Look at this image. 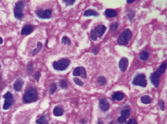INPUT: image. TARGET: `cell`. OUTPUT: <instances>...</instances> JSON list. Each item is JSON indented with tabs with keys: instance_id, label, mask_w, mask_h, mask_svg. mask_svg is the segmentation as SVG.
Segmentation results:
<instances>
[{
	"instance_id": "e575fe53",
	"label": "cell",
	"mask_w": 167,
	"mask_h": 124,
	"mask_svg": "<svg viewBox=\"0 0 167 124\" xmlns=\"http://www.w3.org/2000/svg\"><path fill=\"white\" fill-rule=\"evenodd\" d=\"M126 124H137V122L135 119H131Z\"/></svg>"
},
{
	"instance_id": "836d02e7",
	"label": "cell",
	"mask_w": 167,
	"mask_h": 124,
	"mask_svg": "<svg viewBox=\"0 0 167 124\" xmlns=\"http://www.w3.org/2000/svg\"><path fill=\"white\" fill-rule=\"evenodd\" d=\"M75 2L76 1H74V0H66V1H64V2H65L66 5H72L73 3H75Z\"/></svg>"
},
{
	"instance_id": "52a82bcc",
	"label": "cell",
	"mask_w": 167,
	"mask_h": 124,
	"mask_svg": "<svg viewBox=\"0 0 167 124\" xmlns=\"http://www.w3.org/2000/svg\"><path fill=\"white\" fill-rule=\"evenodd\" d=\"M4 98H5V103L3 105V109L8 110L10 109V107L14 103V96L13 95L10 94V92H7L4 95Z\"/></svg>"
},
{
	"instance_id": "e0dca14e",
	"label": "cell",
	"mask_w": 167,
	"mask_h": 124,
	"mask_svg": "<svg viewBox=\"0 0 167 124\" xmlns=\"http://www.w3.org/2000/svg\"><path fill=\"white\" fill-rule=\"evenodd\" d=\"M64 114V109L61 107H55L53 110V114L56 117L62 116Z\"/></svg>"
},
{
	"instance_id": "74e56055",
	"label": "cell",
	"mask_w": 167,
	"mask_h": 124,
	"mask_svg": "<svg viewBox=\"0 0 167 124\" xmlns=\"http://www.w3.org/2000/svg\"><path fill=\"white\" fill-rule=\"evenodd\" d=\"M2 43H3V40H2V38L0 37V44H2Z\"/></svg>"
},
{
	"instance_id": "f35d334b",
	"label": "cell",
	"mask_w": 167,
	"mask_h": 124,
	"mask_svg": "<svg viewBox=\"0 0 167 124\" xmlns=\"http://www.w3.org/2000/svg\"><path fill=\"white\" fill-rule=\"evenodd\" d=\"M127 2H128V4H130V3H132V2H134V1H127Z\"/></svg>"
},
{
	"instance_id": "f1b7e54d",
	"label": "cell",
	"mask_w": 167,
	"mask_h": 124,
	"mask_svg": "<svg viewBox=\"0 0 167 124\" xmlns=\"http://www.w3.org/2000/svg\"><path fill=\"white\" fill-rule=\"evenodd\" d=\"M60 86H61V88H63V89L66 88L67 87V83H66V81L65 80H61L60 82Z\"/></svg>"
},
{
	"instance_id": "8d00e7d4",
	"label": "cell",
	"mask_w": 167,
	"mask_h": 124,
	"mask_svg": "<svg viewBox=\"0 0 167 124\" xmlns=\"http://www.w3.org/2000/svg\"><path fill=\"white\" fill-rule=\"evenodd\" d=\"M98 124H105V123H104L103 120H102L101 118H99V119H98Z\"/></svg>"
},
{
	"instance_id": "9a60e30c",
	"label": "cell",
	"mask_w": 167,
	"mask_h": 124,
	"mask_svg": "<svg viewBox=\"0 0 167 124\" xmlns=\"http://www.w3.org/2000/svg\"><path fill=\"white\" fill-rule=\"evenodd\" d=\"M22 84H23V82L22 80L19 79L16 81V82L14 83V89L16 91H20L22 88Z\"/></svg>"
},
{
	"instance_id": "d590c367",
	"label": "cell",
	"mask_w": 167,
	"mask_h": 124,
	"mask_svg": "<svg viewBox=\"0 0 167 124\" xmlns=\"http://www.w3.org/2000/svg\"><path fill=\"white\" fill-rule=\"evenodd\" d=\"M98 52H99V47L98 46H96V47H94V49L93 50V52L96 55L98 53Z\"/></svg>"
},
{
	"instance_id": "ab89813d",
	"label": "cell",
	"mask_w": 167,
	"mask_h": 124,
	"mask_svg": "<svg viewBox=\"0 0 167 124\" xmlns=\"http://www.w3.org/2000/svg\"><path fill=\"white\" fill-rule=\"evenodd\" d=\"M0 81H1V76H0Z\"/></svg>"
},
{
	"instance_id": "1f68e13d",
	"label": "cell",
	"mask_w": 167,
	"mask_h": 124,
	"mask_svg": "<svg viewBox=\"0 0 167 124\" xmlns=\"http://www.w3.org/2000/svg\"><path fill=\"white\" fill-rule=\"evenodd\" d=\"M40 77H41V73L39 71H37L35 73V74H34V79L36 81H39Z\"/></svg>"
},
{
	"instance_id": "60d3db41",
	"label": "cell",
	"mask_w": 167,
	"mask_h": 124,
	"mask_svg": "<svg viewBox=\"0 0 167 124\" xmlns=\"http://www.w3.org/2000/svg\"><path fill=\"white\" fill-rule=\"evenodd\" d=\"M0 69H1V66H0Z\"/></svg>"
},
{
	"instance_id": "ac0fdd59",
	"label": "cell",
	"mask_w": 167,
	"mask_h": 124,
	"mask_svg": "<svg viewBox=\"0 0 167 124\" xmlns=\"http://www.w3.org/2000/svg\"><path fill=\"white\" fill-rule=\"evenodd\" d=\"M36 123L37 124H49V121H48V119L46 118V116L42 115L36 120Z\"/></svg>"
},
{
	"instance_id": "d4e9b609",
	"label": "cell",
	"mask_w": 167,
	"mask_h": 124,
	"mask_svg": "<svg viewBox=\"0 0 167 124\" xmlns=\"http://www.w3.org/2000/svg\"><path fill=\"white\" fill-rule=\"evenodd\" d=\"M98 83L100 84V85H101V86L105 85L107 83L106 79H105V77H103V76H100V77L98 79Z\"/></svg>"
},
{
	"instance_id": "83f0119b",
	"label": "cell",
	"mask_w": 167,
	"mask_h": 124,
	"mask_svg": "<svg viewBox=\"0 0 167 124\" xmlns=\"http://www.w3.org/2000/svg\"><path fill=\"white\" fill-rule=\"evenodd\" d=\"M73 81L75 82V83H76L77 85H78V86H83V84H84V83H83V82L82 81H81L80 79H77V78H74L73 79Z\"/></svg>"
},
{
	"instance_id": "44dd1931",
	"label": "cell",
	"mask_w": 167,
	"mask_h": 124,
	"mask_svg": "<svg viewBox=\"0 0 167 124\" xmlns=\"http://www.w3.org/2000/svg\"><path fill=\"white\" fill-rule=\"evenodd\" d=\"M61 42H62V44H64V45L71 44V40H70V39L68 37H66V36L63 37V38H62V40H61Z\"/></svg>"
},
{
	"instance_id": "5bb4252c",
	"label": "cell",
	"mask_w": 167,
	"mask_h": 124,
	"mask_svg": "<svg viewBox=\"0 0 167 124\" xmlns=\"http://www.w3.org/2000/svg\"><path fill=\"white\" fill-rule=\"evenodd\" d=\"M105 14L107 17L108 18H112V17H115L117 16V12L115 10L113 9H107L105 11Z\"/></svg>"
},
{
	"instance_id": "9c48e42d",
	"label": "cell",
	"mask_w": 167,
	"mask_h": 124,
	"mask_svg": "<svg viewBox=\"0 0 167 124\" xmlns=\"http://www.w3.org/2000/svg\"><path fill=\"white\" fill-rule=\"evenodd\" d=\"M72 74L74 76H82L83 79H86L87 73L85 69L83 67H78L73 70Z\"/></svg>"
},
{
	"instance_id": "7402d4cb",
	"label": "cell",
	"mask_w": 167,
	"mask_h": 124,
	"mask_svg": "<svg viewBox=\"0 0 167 124\" xmlns=\"http://www.w3.org/2000/svg\"><path fill=\"white\" fill-rule=\"evenodd\" d=\"M122 114V117H124L125 118H128L129 116H130V114H131V111H130V110L129 109H124L121 112Z\"/></svg>"
},
{
	"instance_id": "5b68a950",
	"label": "cell",
	"mask_w": 167,
	"mask_h": 124,
	"mask_svg": "<svg viewBox=\"0 0 167 124\" xmlns=\"http://www.w3.org/2000/svg\"><path fill=\"white\" fill-rule=\"evenodd\" d=\"M25 7V3L22 1H20L16 4L15 8H14V16L16 19L20 20L23 17V9Z\"/></svg>"
},
{
	"instance_id": "8fae6325",
	"label": "cell",
	"mask_w": 167,
	"mask_h": 124,
	"mask_svg": "<svg viewBox=\"0 0 167 124\" xmlns=\"http://www.w3.org/2000/svg\"><path fill=\"white\" fill-rule=\"evenodd\" d=\"M128 65V60L126 58H122L119 62V67L122 72H125L126 70Z\"/></svg>"
},
{
	"instance_id": "7a4b0ae2",
	"label": "cell",
	"mask_w": 167,
	"mask_h": 124,
	"mask_svg": "<svg viewBox=\"0 0 167 124\" xmlns=\"http://www.w3.org/2000/svg\"><path fill=\"white\" fill-rule=\"evenodd\" d=\"M38 99L37 96V90L31 88L30 89H28L25 93V94L23 96V103H34Z\"/></svg>"
},
{
	"instance_id": "4dcf8cb0",
	"label": "cell",
	"mask_w": 167,
	"mask_h": 124,
	"mask_svg": "<svg viewBox=\"0 0 167 124\" xmlns=\"http://www.w3.org/2000/svg\"><path fill=\"white\" fill-rule=\"evenodd\" d=\"M118 28V24L117 23H113L111 25V31H116Z\"/></svg>"
},
{
	"instance_id": "4316f807",
	"label": "cell",
	"mask_w": 167,
	"mask_h": 124,
	"mask_svg": "<svg viewBox=\"0 0 167 124\" xmlns=\"http://www.w3.org/2000/svg\"><path fill=\"white\" fill-rule=\"evenodd\" d=\"M126 118H125L124 117H119L118 119H117V121H118V123L119 124H123V123H125V122H126Z\"/></svg>"
},
{
	"instance_id": "7c38bea8",
	"label": "cell",
	"mask_w": 167,
	"mask_h": 124,
	"mask_svg": "<svg viewBox=\"0 0 167 124\" xmlns=\"http://www.w3.org/2000/svg\"><path fill=\"white\" fill-rule=\"evenodd\" d=\"M99 107H100L101 111H107V110L109 109L110 105H109V103H108V102L107 101L106 99H100V101H99Z\"/></svg>"
},
{
	"instance_id": "4fadbf2b",
	"label": "cell",
	"mask_w": 167,
	"mask_h": 124,
	"mask_svg": "<svg viewBox=\"0 0 167 124\" xmlns=\"http://www.w3.org/2000/svg\"><path fill=\"white\" fill-rule=\"evenodd\" d=\"M34 30V28L32 25H25L22 28L21 31V35H28L31 34Z\"/></svg>"
},
{
	"instance_id": "30bf717a",
	"label": "cell",
	"mask_w": 167,
	"mask_h": 124,
	"mask_svg": "<svg viewBox=\"0 0 167 124\" xmlns=\"http://www.w3.org/2000/svg\"><path fill=\"white\" fill-rule=\"evenodd\" d=\"M95 31H96V35L98 37H101V36L104 35L105 30H106V27L104 25H99L96 26L94 29Z\"/></svg>"
},
{
	"instance_id": "2e32d148",
	"label": "cell",
	"mask_w": 167,
	"mask_h": 124,
	"mask_svg": "<svg viewBox=\"0 0 167 124\" xmlns=\"http://www.w3.org/2000/svg\"><path fill=\"white\" fill-rule=\"evenodd\" d=\"M124 97H125V95H124V94H122V92H116V93H114L113 94L111 99L113 100L116 99V100H118V101H121V100L124 99Z\"/></svg>"
},
{
	"instance_id": "d6986e66",
	"label": "cell",
	"mask_w": 167,
	"mask_h": 124,
	"mask_svg": "<svg viewBox=\"0 0 167 124\" xmlns=\"http://www.w3.org/2000/svg\"><path fill=\"white\" fill-rule=\"evenodd\" d=\"M99 14L96 12L94 10H85L84 12V16H85V17H90V16H98Z\"/></svg>"
},
{
	"instance_id": "603a6c76",
	"label": "cell",
	"mask_w": 167,
	"mask_h": 124,
	"mask_svg": "<svg viewBox=\"0 0 167 124\" xmlns=\"http://www.w3.org/2000/svg\"><path fill=\"white\" fill-rule=\"evenodd\" d=\"M148 52H141V54L140 55V59L142 60V61H146L148 58Z\"/></svg>"
},
{
	"instance_id": "484cf974",
	"label": "cell",
	"mask_w": 167,
	"mask_h": 124,
	"mask_svg": "<svg viewBox=\"0 0 167 124\" xmlns=\"http://www.w3.org/2000/svg\"><path fill=\"white\" fill-rule=\"evenodd\" d=\"M90 37H91V39L93 40H97V38H98V37H97V35H96V31H95V30L94 29L92 30L91 32H90Z\"/></svg>"
},
{
	"instance_id": "d6a6232c",
	"label": "cell",
	"mask_w": 167,
	"mask_h": 124,
	"mask_svg": "<svg viewBox=\"0 0 167 124\" xmlns=\"http://www.w3.org/2000/svg\"><path fill=\"white\" fill-rule=\"evenodd\" d=\"M159 105H160V109L162 110V111L165 109V104H164L163 100H160L159 102Z\"/></svg>"
},
{
	"instance_id": "3957f363",
	"label": "cell",
	"mask_w": 167,
	"mask_h": 124,
	"mask_svg": "<svg viewBox=\"0 0 167 124\" xmlns=\"http://www.w3.org/2000/svg\"><path fill=\"white\" fill-rule=\"evenodd\" d=\"M132 34L131 30L127 29H125L118 38V44L122 46H126L128 44V41L131 39Z\"/></svg>"
},
{
	"instance_id": "277c9868",
	"label": "cell",
	"mask_w": 167,
	"mask_h": 124,
	"mask_svg": "<svg viewBox=\"0 0 167 124\" xmlns=\"http://www.w3.org/2000/svg\"><path fill=\"white\" fill-rule=\"evenodd\" d=\"M70 64V61L69 59H66V58H61L59 61H55L53 63V67L54 69H56V70H64L66 69L69 65Z\"/></svg>"
},
{
	"instance_id": "cb8c5ba5",
	"label": "cell",
	"mask_w": 167,
	"mask_h": 124,
	"mask_svg": "<svg viewBox=\"0 0 167 124\" xmlns=\"http://www.w3.org/2000/svg\"><path fill=\"white\" fill-rule=\"evenodd\" d=\"M42 46H43L42 44L40 43V42H38V43H37V48L35 49V50L32 52V55H35L36 54H37V53L41 51V49H42Z\"/></svg>"
},
{
	"instance_id": "ffe728a7",
	"label": "cell",
	"mask_w": 167,
	"mask_h": 124,
	"mask_svg": "<svg viewBox=\"0 0 167 124\" xmlns=\"http://www.w3.org/2000/svg\"><path fill=\"white\" fill-rule=\"evenodd\" d=\"M141 102L144 104H149L152 102V99L148 96L146 95V96H143L141 97Z\"/></svg>"
},
{
	"instance_id": "6da1fadb",
	"label": "cell",
	"mask_w": 167,
	"mask_h": 124,
	"mask_svg": "<svg viewBox=\"0 0 167 124\" xmlns=\"http://www.w3.org/2000/svg\"><path fill=\"white\" fill-rule=\"evenodd\" d=\"M166 68V64L163 63L158 69L157 71H155L153 74L151 76V81H152V84H154L155 87H158L159 83H160V76L165 72Z\"/></svg>"
},
{
	"instance_id": "8992f818",
	"label": "cell",
	"mask_w": 167,
	"mask_h": 124,
	"mask_svg": "<svg viewBox=\"0 0 167 124\" xmlns=\"http://www.w3.org/2000/svg\"><path fill=\"white\" fill-rule=\"evenodd\" d=\"M133 84L134 85H138L141 87H146L147 84L146 78L144 74H139L133 80Z\"/></svg>"
},
{
	"instance_id": "f546056e",
	"label": "cell",
	"mask_w": 167,
	"mask_h": 124,
	"mask_svg": "<svg viewBox=\"0 0 167 124\" xmlns=\"http://www.w3.org/2000/svg\"><path fill=\"white\" fill-rule=\"evenodd\" d=\"M56 88H57V86H56L55 84H52L51 85L50 87V93L52 94L55 93V91L56 90Z\"/></svg>"
},
{
	"instance_id": "ba28073f",
	"label": "cell",
	"mask_w": 167,
	"mask_h": 124,
	"mask_svg": "<svg viewBox=\"0 0 167 124\" xmlns=\"http://www.w3.org/2000/svg\"><path fill=\"white\" fill-rule=\"evenodd\" d=\"M51 13H52V10L51 9L43 10H39L36 11V14L41 19H49L51 17Z\"/></svg>"
}]
</instances>
